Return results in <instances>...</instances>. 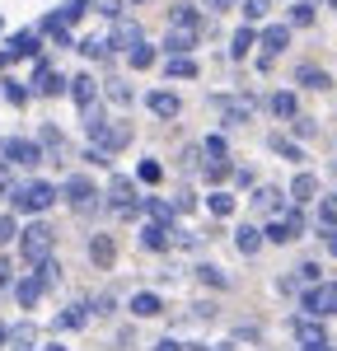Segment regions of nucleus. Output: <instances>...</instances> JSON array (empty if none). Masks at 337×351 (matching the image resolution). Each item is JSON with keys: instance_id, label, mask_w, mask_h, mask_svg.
<instances>
[{"instance_id": "obj_1", "label": "nucleus", "mask_w": 337, "mask_h": 351, "mask_svg": "<svg viewBox=\"0 0 337 351\" xmlns=\"http://www.w3.org/2000/svg\"><path fill=\"white\" fill-rule=\"evenodd\" d=\"M300 309H305V319H328V314H337V281L309 286L305 300H300Z\"/></svg>"}, {"instance_id": "obj_2", "label": "nucleus", "mask_w": 337, "mask_h": 351, "mask_svg": "<svg viewBox=\"0 0 337 351\" xmlns=\"http://www.w3.org/2000/svg\"><path fill=\"white\" fill-rule=\"evenodd\" d=\"M56 197H61V192H56L52 183H42V178H38V183H24V188H14V211H47Z\"/></svg>"}, {"instance_id": "obj_3", "label": "nucleus", "mask_w": 337, "mask_h": 351, "mask_svg": "<svg viewBox=\"0 0 337 351\" xmlns=\"http://www.w3.org/2000/svg\"><path fill=\"white\" fill-rule=\"evenodd\" d=\"M19 248H24V258L38 267L42 258H52V230L38 220V225H28V230H19Z\"/></svg>"}, {"instance_id": "obj_4", "label": "nucleus", "mask_w": 337, "mask_h": 351, "mask_svg": "<svg viewBox=\"0 0 337 351\" xmlns=\"http://www.w3.org/2000/svg\"><path fill=\"white\" fill-rule=\"evenodd\" d=\"M0 155L10 164H38L42 160V145L38 141H19V136H10V141H0Z\"/></svg>"}, {"instance_id": "obj_5", "label": "nucleus", "mask_w": 337, "mask_h": 351, "mask_svg": "<svg viewBox=\"0 0 337 351\" xmlns=\"http://www.w3.org/2000/svg\"><path fill=\"white\" fill-rule=\"evenodd\" d=\"M61 197H66V202H71L75 211H89L99 192H94V183H89V178H80V173H75V178H66V188H61Z\"/></svg>"}, {"instance_id": "obj_6", "label": "nucleus", "mask_w": 337, "mask_h": 351, "mask_svg": "<svg viewBox=\"0 0 337 351\" xmlns=\"http://www.w3.org/2000/svg\"><path fill=\"white\" fill-rule=\"evenodd\" d=\"M300 230H305V216L290 211V216H281V220L267 225V239H272V243H290V239H300Z\"/></svg>"}, {"instance_id": "obj_7", "label": "nucleus", "mask_w": 337, "mask_h": 351, "mask_svg": "<svg viewBox=\"0 0 337 351\" xmlns=\"http://www.w3.org/2000/svg\"><path fill=\"white\" fill-rule=\"evenodd\" d=\"M295 337H300V351L305 347H328V332L319 319H295Z\"/></svg>"}, {"instance_id": "obj_8", "label": "nucleus", "mask_w": 337, "mask_h": 351, "mask_svg": "<svg viewBox=\"0 0 337 351\" xmlns=\"http://www.w3.org/2000/svg\"><path fill=\"white\" fill-rule=\"evenodd\" d=\"M286 43H290V28H286V24L262 28V61H272V56H281V52H286Z\"/></svg>"}, {"instance_id": "obj_9", "label": "nucleus", "mask_w": 337, "mask_h": 351, "mask_svg": "<svg viewBox=\"0 0 337 351\" xmlns=\"http://www.w3.org/2000/svg\"><path fill=\"white\" fill-rule=\"evenodd\" d=\"M122 145H132V127H103L99 132V155H108V150H122Z\"/></svg>"}, {"instance_id": "obj_10", "label": "nucleus", "mask_w": 337, "mask_h": 351, "mask_svg": "<svg viewBox=\"0 0 337 351\" xmlns=\"http://www.w3.org/2000/svg\"><path fill=\"white\" fill-rule=\"evenodd\" d=\"M89 258H94L99 267H112V258H117V243H112V234H94V239H89Z\"/></svg>"}, {"instance_id": "obj_11", "label": "nucleus", "mask_w": 337, "mask_h": 351, "mask_svg": "<svg viewBox=\"0 0 337 351\" xmlns=\"http://www.w3.org/2000/svg\"><path fill=\"white\" fill-rule=\"evenodd\" d=\"M132 314H136V319H155V314H164V300L140 291V295H132Z\"/></svg>"}, {"instance_id": "obj_12", "label": "nucleus", "mask_w": 337, "mask_h": 351, "mask_svg": "<svg viewBox=\"0 0 337 351\" xmlns=\"http://www.w3.org/2000/svg\"><path fill=\"white\" fill-rule=\"evenodd\" d=\"M33 89H38V94H61V89H66V80L56 75L52 66H38V71H33Z\"/></svg>"}, {"instance_id": "obj_13", "label": "nucleus", "mask_w": 337, "mask_h": 351, "mask_svg": "<svg viewBox=\"0 0 337 351\" xmlns=\"http://www.w3.org/2000/svg\"><path fill=\"white\" fill-rule=\"evenodd\" d=\"M234 243H239L244 258H253V253L262 248V230H258V225H239V230H234Z\"/></svg>"}, {"instance_id": "obj_14", "label": "nucleus", "mask_w": 337, "mask_h": 351, "mask_svg": "<svg viewBox=\"0 0 337 351\" xmlns=\"http://www.w3.org/2000/svg\"><path fill=\"white\" fill-rule=\"evenodd\" d=\"M192 47H197V33H192V28H173V33L164 38V52H173V56L192 52Z\"/></svg>"}, {"instance_id": "obj_15", "label": "nucleus", "mask_w": 337, "mask_h": 351, "mask_svg": "<svg viewBox=\"0 0 337 351\" xmlns=\"http://www.w3.org/2000/svg\"><path fill=\"white\" fill-rule=\"evenodd\" d=\"M94 94H99V84L89 80V75H75V80H71V99H75L80 108H94Z\"/></svg>"}, {"instance_id": "obj_16", "label": "nucleus", "mask_w": 337, "mask_h": 351, "mask_svg": "<svg viewBox=\"0 0 337 351\" xmlns=\"http://www.w3.org/2000/svg\"><path fill=\"white\" fill-rule=\"evenodd\" d=\"M42 291H47V286H42L38 276H24V281L14 286V295H19V304H24V309H33V304L42 300Z\"/></svg>"}, {"instance_id": "obj_17", "label": "nucleus", "mask_w": 337, "mask_h": 351, "mask_svg": "<svg viewBox=\"0 0 337 351\" xmlns=\"http://www.w3.org/2000/svg\"><path fill=\"white\" fill-rule=\"evenodd\" d=\"M314 192H319V178L314 173H295V183H290V197L305 206V202H314Z\"/></svg>"}, {"instance_id": "obj_18", "label": "nucleus", "mask_w": 337, "mask_h": 351, "mask_svg": "<svg viewBox=\"0 0 337 351\" xmlns=\"http://www.w3.org/2000/svg\"><path fill=\"white\" fill-rule=\"evenodd\" d=\"M5 342H10V347H33V342H38V328H33V324L5 328Z\"/></svg>"}, {"instance_id": "obj_19", "label": "nucleus", "mask_w": 337, "mask_h": 351, "mask_svg": "<svg viewBox=\"0 0 337 351\" xmlns=\"http://www.w3.org/2000/svg\"><path fill=\"white\" fill-rule=\"evenodd\" d=\"M178 108H183L178 94H150V112L155 117H178Z\"/></svg>"}, {"instance_id": "obj_20", "label": "nucleus", "mask_w": 337, "mask_h": 351, "mask_svg": "<svg viewBox=\"0 0 337 351\" xmlns=\"http://www.w3.org/2000/svg\"><path fill=\"white\" fill-rule=\"evenodd\" d=\"M295 80L305 84V89H328V71H319V66H300V71H295Z\"/></svg>"}, {"instance_id": "obj_21", "label": "nucleus", "mask_w": 337, "mask_h": 351, "mask_svg": "<svg viewBox=\"0 0 337 351\" xmlns=\"http://www.w3.org/2000/svg\"><path fill=\"white\" fill-rule=\"evenodd\" d=\"M89 324V304H71V309H66V314H56V328H84Z\"/></svg>"}, {"instance_id": "obj_22", "label": "nucleus", "mask_w": 337, "mask_h": 351, "mask_svg": "<svg viewBox=\"0 0 337 351\" xmlns=\"http://www.w3.org/2000/svg\"><path fill=\"white\" fill-rule=\"evenodd\" d=\"M140 243H145V248H155V253L168 248V225H155V220H150V225H145V234H140Z\"/></svg>"}, {"instance_id": "obj_23", "label": "nucleus", "mask_w": 337, "mask_h": 351, "mask_svg": "<svg viewBox=\"0 0 337 351\" xmlns=\"http://www.w3.org/2000/svg\"><path fill=\"white\" fill-rule=\"evenodd\" d=\"M164 75H173V80H192V75H197V61H192V56H173V61L164 66Z\"/></svg>"}, {"instance_id": "obj_24", "label": "nucleus", "mask_w": 337, "mask_h": 351, "mask_svg": "<svg viewBox=\"0 0 337 351\" xmlns=\"http://www.w3.org/2000/svg\"><path fill=\"white\" fill-rule=\"evenodd\" d=\"M10 56H38V33H19V38H10Z\"/></svg>"}, {"instance_id": "obj_25", "label": "nucleus", "mask_w": 337, "mask_h": 351, "mask_svg": "<svg viewBox=\"0 0 337 351\" xmlns=\"http://www.w3.org/2000/svg\"><path fill=\"white\" fill-rule=\"evenodd\" d=\"M267 108L277 112V117H295V94H272Z\"/></svg>"}, {"instance_id": "obj_26", "label": "nucleus", "mask_w": 337, "mask_h": 351, "mask_svg": "<svg viewBox=\"0 0 337 351\" xmlns=\"http://www.w3.org/2000/svg\"><path fill=\"white\" fill-rule=\"evenodd\" d=\"M173 28H201V14H197V10H188V5H178V10H173Z\"/></svg>"}, {"instance_id": "obj_27", "label": "nucleus", "mask_w": 337, "mask_h": 351, "mask_svg": "<svg viewBox=\"0 0 337 351\" xmlns=\"http://www.w3.org/2000/svg\"><path fill=\"white\" fill-rule=\"evenodd\" d=\"M108 197H112V206H127V202H132V178H112Z\"/></svg>"}, {"instance_id": "obj_28", "label": "nucleus", "mask_w": 337, "mask_h": 351, "mask_svg": "<svg viewBox=\"0 0 337 351\" xmlns=\"http://www.w3.org/2000/svg\"><path fill=\"white\" fill-rule=\"evenodd\" d=\"M290 24H300V28L314 24V5H309V0H295V5H290Z\"/></svg>"}, {"instance_id": "obj_29", "label": "nucleus", "mask_w": 337, "mask_h": 351, "mask_svg": "<svg viewBox=\"0 0 337 351\" xmlns=\"http://www.w3.org/2000/svg\"><path fill=\"white\" fill-rule=\"evenodd\" d=\"M206 206H211V216H229V211H234V197H229V192H211Z\"/></svg>"}, {"instance_id": "obj_30", "label": "nucleus", "mask_w": 337, "mask_h": 351, "mask_svg": "<svg viewBox=\"0 0 337 351\" xmlns=\"http://www.w3.org/2000/svg\"><path fill=\"white\" fill-rule=\"evenodd\" d=\"M221 108H225L229 122H244V117H249V104H244V99H221Z\"/></svg>"}, {"instance_id": "obj_31", "label": "nucleus", "mask_w": 337, "mask_h": 351, "mask_svg": "<svg viewBox=\"0 0 337 351\" xmlns=\"http://www.w3.org/2000/svg\"><path fill=\"white\" fill-rule=\"evenodd\" d=\"M249 47H253V28H239V33H234V47H229V56L239 61V56H249Z\"/></svg>"}, {"instance_id": "obj_32", "label": "nucleus", "mask_w": 337, "mask_h": 351, "mask_svg": "<svg viewBox=\"0 0 337 351\" xmlns=\"http://www.w3.org/2000/svg\"><path fill=\"white\" fill-rule=\"evenodd\" d=\"M197 276H201L206 286H216V291H225V286H229V276H225L221 267H197Z\"/></svg>"}, {"instance_id": "obj_33", "label": "nucleus", "mask_w": 337, "mask_h": 351, "mask_svg": "<svg viewBox=\"0 0 337 351\" xmlns=\"http://www.w3.org/2000/svg\"><path fill=\"white\" fill-rule=\"evenodd\" d=\"M132 66H136V71H150V66H155V47H145V43L132 47Z\"/></svg>"}, {"instance_id": "obj_34", "label": "nucleus", "mask_w": 337, "mask_h": 351, "mask_svg": "<svg viewBox=\"0 0 337 351\" xmlns=\"http://www.w3.org/2000/svg\"><path fill=\"white\" fill-rule=\"evenodd\" d=\"M84 5H89V0H66V5L56 10V19H61V24H71V19H80V14H84Z\"/></svg>"}, {"instance_id": "obj_35", "label": "nucleus", "mask_w": 337, "mask_h": 351, "mask_svg": "<svg viewBox=\"0 0 337 351\" xmlns=\"http://www.w3.org/2000/svg\"><path fill=\"white\" fill-rule=\"evenodd\" d=\"M319 220H323L328 230H337V197H323V202H319Z\"/></svg>"}, {"instance_id": "obj_36", "label": "nucleus", "mask_w": 337, "mask_h": 351, "mask_svg": "<svg viewBox=\"0 0 337 351\" xmlns=\"http://www.w3.org/2000/svg\"><path fill=\"white\" fill-rule=\"evenodd\" d=\"M201 150H206V155H211L216 164H221L225 155H229V145H225V136H206V145H201Z\"/></svg>"}, {"instance_id": "obj_37", "label": "nucleus", "mask_w": 337, "mask_h": 351, "mask_svg": "<svg viewBox=\"0 0 337 351\" xmlns=\"http://www.w3.org/2000/svg\"><path fill=\"white\" fill-rule=\"evenodd\" d=\"M136 178H140V183H160V178H164V169H160L155 160H145V164L136 169Z\"/></svg>"}, {"instance_id": "obj_38", "label": "nucleus", "mask_w": 337, "mask_h": 351, "mask_svg": "<svg viewBox=\"0 0 337 351\" xmlns=\"http://www.w3.org/2000/svg\"><path fill=\"white\" fill-rule=\"evenodd\" d=\"M80 52H84V56H94V61H99V56L108 52V38H84V43H80Z\"/></svg>"}, {"instance_id": "obj_39", "label": "nucleus", "mask_w": 337, "mask_h": 351, "mask_svg": "<svg viewBox=\"0 0 337 351\" xmlns=\"http://www.w3.org/2000/svg\"><path fill=\"white\" fill-rule=\"evenodd\" d=\"M19 239V225H14V216H0V248L5 243H14Z\"/></svg>"}, {"instance_id": "obj_40", "label": "nucleus", "mask_w": 337, "mask_h": 351, "mask_svg": "<svg viewBox=\"0 0 337 351\" xmlns=\"http://www.w3.org/2000/svg\"><path fill=\"white\" fill-rule=\"evenodd\" d=\"M267 145H272V150H277V155H286V160H300V150H295V145H290V141H286V136H272V141H267Z\"/></svg>"}, {"instance_id": "obj_41", "label": "nucleus", "mask_w": 337, "mask_h": 351, "mask_svg": "<svg viewBox=\"0 0 337 351\" xmlns=\"http://www.w3.org/2000/svg\"><path fill=\"white\" fill-rule=\"evenodd\" d=\"M112 43H127V47H140V33H136L132 24H122L117 33H112Z\"/></svg>"}, {"instance_id": "obj_42", "label": "nucleus", "mask_w": 337, "mask_h": 351, "mask_svg": "<svg viewBox=\"0 0 337 351\" xmlns=\"http://www.w3.org/2000/svg\"><path fill=\"white\" fill-rule=\"evenodd\" d=\"M5 99H10V104H24V99H28V89H24L19 80H5Z\"/></svg>"}, {"instance_id": "obj_43", "label": "nucleus", "mask_w": 337, "mask_h": 351, "mask_svg": "<svg viewBox=\"0 0 337 351\" xmlns=\"http://www.w3.org/2000/svg\"><path fill=\"white\" fill-rule=\"evenodd\" d=\"M253 202H258V206H277L281 192H277V188H258V192H253Z\"/></svg>"}, {"instance_id": "obj_44", "label": "nucleus", "mask_w": 337, "mask_h": 351, "mask_svg": "<svg viewBox=\"0 0 337 351\" xmlns=\"http://www.w3.org/2000/svg\"><path fill=\"white\" fill-rule=\"evenodd\" d=\"M295 281H319V263H305V267H295Z\"/></svg>"}, {"instance_id": "obj_45", "label": "nucleus", "mask_w": 337, "mask_h": 351, "mask_svg": "<svg viewBox=\"0 0 337 351\" xmlns=\"http://www.w3.org/2000/svg\"><path fill=\"white\" fill-rule=\"evenodd\" d=\"M244 14H249V19H262V14H267V0H249Z\"/></svg>"}, {"instance_id": "obj_46", "label": "nucleus", "mask_w": 337, "mask_h": 351, "mask_svg": "<svg viewBox=\"0 0 337 351\" xmlns=\"http://www.w3.org/2000/svg\"><path fill=\"white\" fill-rule=\"evenodd\" d=\"M14 281V267H10V258H0V286H10Z\"/></svg>"}, {"instance_id": "obj_47", "label": "nucleus", "mask_w": 337, "mask_h": 351, "mask_svg": "<svg viewBox=\"0 0 337 351\" xmlns=\"http://www.w3.org/2000/svg\"><path fill=\"white\" fill-rule=\"evenodd\" d=\"M155 351H183V347H178L173 337H164V342H155Z\"/></svg>"}, {"instance_id": "obj_48", "label": "nucleus", "mask_w": 337, "mask_h": 351, "mask_svg": "<svg viewBox=\"0 0 337 351\" xmlns=\"http://www.w3.org/2000/svg\"><path fill=\"white\" fill-rule=\"evenodd\" d=\"M10 188H14V183H10V169L0 164V192H10Z\"/></svg>"}, {"instance_id": "obj_49", "label": "nucleus", "mask_w": 337, "mask_h": 351, "mask_svg": "<svg viewBox=\"0 0 337 351\" xmlns=\"http://www.w3.org/2000/svg\"><path fill=\"white\" fill-rule=\"evenodd\" d=\"M328 253L337 258V230H328Z\"/></svg>"}, {"instance_id": "obj_50", "label": "nucleus", "mask_w": 337, "mask_h": 351, "mask_svg": "<svg viewBox=\"0 0 337 351\" xmlns=\"http://www.w3.org/2000/svg\"><path fill=\"white\" fill-rule=\"evenodd\" d=\"M206 5H211V10H229L234 0H206Z\"/></svg>"}, {"instance_id": "obj_51", "label": "nucleus", "mask_w": 337, "mask_h": 351, "mask_svg": "<svg viewBox=\"0 0 337 351\" xmlns=\"http://www.w3.org/2000/svg\"><path fill=\"white\" fill-rule=\"evenodd\" d=\"M10 61H14V56H10V47H5V52H0V71H5V66H10Z\"/></svg>"}, {"instance_id": "obj_52", "label": "nucleus", "mask_w": 337, "mask_h": 351, "mask_svg": "<svg viewBox=\"0 0 337 351\" xmlns=\"http://www.w3.org/2000/svg\"><path fill=\"white\" fill-rule=\"evenodd\" d=\"M305 351H333V347H305Z\"/></svg>"}, {"instance_id": "obj_53", "label": "nucleus", "mask_w": 337, "mask_h": 351, "mask_svg": "<svg viewBox=\"0 0 337 351\" xmlns=\"http://www.w3.org/2000/svg\"><path fill=\"white\" fill-rule=\"evenodd\" d=\"M42 351H66V347H42Z\"/></svg>"}, {"instance_id": "obj_54", "label": "nucleus", "mask_w": 337, "mask_h": 351, "mask_svg": "<svg viewBox=\"0 0 337 351\" xmlns=\"http://www.w3.org/2000/svg\"><path fill=\"white\" fill-rule=\"evenodd\" d=\"M0 342H5V328H0Z\"/></svg>"}, {"instance_id": "obj_55", "label": "nucleus", "mask_w": 337, "mask_h": 351, "mask_svg": "<svg viewBox=\"0 0 337 351\" xmlns=\"http://www.w3.org/2000/svg\"><path fill=\"white\" fill-rule=\"evenodd\" d=\"M0 28H5V19H0Z\"/></svg>"}, {"instance_id": "obj_56", "label": "nucleus", "mask_w": 337, "mask_h": 351, "mask_svg": "<svg viewBox=\"0 0 337 351\" xmlns=\"http://www.w3.org/2000/svg\"><path fill=\"white\" fill-rule=\"evenodd\" d=\"M136 5H145V0H136Z\"/></svg>"}, {"instance_id": "obj_57", "label": "nucleus", "mask_w": 337, "mask_h": 351, "mask_svg": "<svg viewBox=\"0 0 337 351\" xmlns=\"http://www.w3.org/2000/svg\"><path fill=\"white\" fill-rule=\"evenodd\" d=\"M333 10H337V0H333Z\"/></svg>"}]
</instances>
